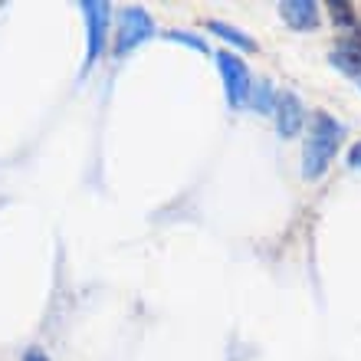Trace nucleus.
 <instances>
[{
	"instance_id": "1",
	"label": "nucleus",
	"mask_w": 361,
	"mask_h": 361,
	"mask_svg": "<svg viewBox=\"0 0 361 361\" xmlns=\"http://www.w3.org/2000/svg\"><path fill=\"white\" fill-rule=\"evenodd\" d=\"M342 138H345L342 122H335L329 112H315L312 132L305 138V152H302V178L305 180H319L329 171V164H332Z\"/></svg>"
},
{
	"instance_id": "2",
	"label": "nucleus",
	"mask_w": 361,
	"mask_h": 361,
	"mask_svg": "<svg viewBox=\"0 0 361 361\" xmlns=\"http://www.w3.org/2000/svg\"><path fill=\"white\" fill-rule=\"evenodd\" d=\"M154 37V20L145 7H125L118 13V33H115V59H125L135 47Z\"/></svg>"
},
{
	"instance_id": "3",
	"label": "nucleus",
	"mask_w": 361,
	"mask_h": 361,
	"mask_svg": "<svg viewBox=\"0 0 361 361\" xmlns=\"http://www.w3.org/2000/svg\"><path fill=\"white\" fill-rule=\"evenodd\" d=\"M217 69L220 79H224V89H227V102L230 109H243L250 102V92H253V79H250L247 63L230 53V49H220L217 53Z\"/></svg>"
},
{
	"instance_id": "4",
	"label": "nucleus",
	"mask_w": 361,
	"mask_h": 361,
	"mask_svg": "<svg viewBox=\"0 0 361 361\" xmlns=\"http://www.w3.org/2000/svg\"><path fill=\"white\" fill-rule=\"evenodd\" d=\"M82 17H86V30H89V49H86V63H82V73L92 69V63L102 56L105 49V33H109V4H99V0H82Z\"/></svg>"
},
{
	"instance_id": "5",
	"label": "nucleus",
	"mask_w": 361,
	"mask_h": 361,
	"mask_svg": "<svg viewBox=\"0 0 361 361\" xmlns=\"http://www.w3.org/2000/svg\"><path fill=\"white\" fill-rule=\"evenodd\" d=\"M273 115H276V132L283 138H295L302 132L305 125V109L299 102L295 92H279L276 95V105H273Z\"/></svg>"
},
{
	"instance_id": "6",
	"label": "nucleus",
	"mask_w": 361,
	"mask_h": 361,
	"mask_svg": "<svg viewBox=\"0 0 361 361\" xmlns=\"http://www.w3.org/2000/svg\"><path fill=\"white\" fill-rule=\"evenodd\" d=\"M279 13H283L286 27L293 30L319 27V4H312V0H286V4H279Z\"/></svg>"
},
{
	"instance_id": "7",
	"label": "nucleus",
	"mask_w": 361,
	"mask_h": 361,
	"mask_svg": "<svg viewBox=\"0 0 361 361\" xmlns=\"http://www.w3.org/2000/svg\"><path fill=\"white\" fill-rule=\"evenodd\" d=\"M335 69H342L348 76H358L361 79V39H345L338 47L329 53Z\"/></svg>"
},
{
	"instance_id": "8",
	"label": "nucleus",
	"mask_w": 361,
	"mask_h": 361,
	"mask_svg": "<svg viewBox=\"0 0 361 361\" xmlns=\"http://www.w3.org/2000/svg\"><path fill=\"white\" fill-rule=\"evenodd\" d=\"M210 33H217L220 39H227V43H233L237 49H247V53H253V49H257V39L247 37L243 30L224 23V20H210Z\"/></svg>"
},
{
	"instance_id": "9",
	"label": "nucleus",
	"mask_w": 361,
	"mask_h": 361,
	"mask_svg": "<svg viewBox=\"0 0 361 361\" xmlns=\"http://www.w3.org/2000/svg\"><path fill=\"white\" fill-rule=\"evenodd\" d=\"M329 10H332V20H335V27H342V30H348L352 37H358L361 33V20L355 17V7L352 4H329Z\"/></svg>"
},
{
	"instance_id": "10",
	"label": "nucleus",
	"mask_w": 361,
	"mask_h": 361,
	"mask_svg": "<svg viewBox=\"0 0 361 361\" xmlns=\"http://www.w3.org/2000/svg\"><path fill=\"white\" fill-rule=\"evenodd\" d=\"M250 95H253V109H259V112H273L276 99H273V92H269V82H259Z\"/></svg>"
},
{
	"instance_id": "11",
	"label": "nucleus",
	"mask_w": 361,
	"mask_h": 361,
	"mask_svg": "<svg viewBox=\"0 0 361 361\" xmlns=\"http://www.w3.org/2000/svg\"><path fill=\"white\" fill-rule=\"evenodd\" d=\"M168 39H174V43H188L190 49H197V53H207V43L197 37H190V33H180V30H171L168 33Z\"/></svg>"
},
{
	"instance_id": "12",
	"label": "nucleus",
	"mask_w": 361,
	"mask_h": 361,
	"mask_svg": "<svg viewBox=\"0 0 361 361\" xmlns=\"http://www.w3.org/2000/svg\"><path fill=\"white\" fill-rule=\"evenodd\" d=\"M348 164H352V168H361V142L355 145L352 152H348Z\"/></svg>"
},
{
	"instance_id": "13",
	"label": "nucleus",
	"mask_w": 361,
	"mask_h": 361,
	"mask_svg": "<svg viewBox=\"0 0 361 361\" xmlns=\"http://www.w3.org/2000/svg\"><path fill=\"white\" fill-rule=\"evenodd\" d=\"M23 361H47V358H43V355L37 352V348H30V352H27V358H23Z\"/></svg>"
}]
</instances>
